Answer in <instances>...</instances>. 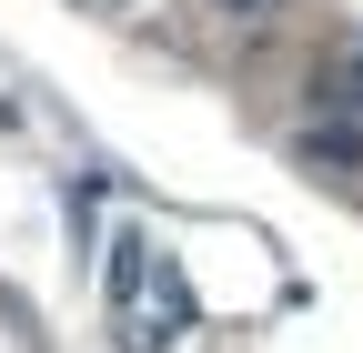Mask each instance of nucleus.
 I'll return each instance as SVG.
<instances>
[{
    "label": "nucleus",
    "mask_w": 363,
    "mask_h": 353,
    "mask_svg": "<svg viewBox=\"0 0 363 353\" xmlns=\"http://www.w3.org/2000/svg\"><path fill=\"white\" fill-rule=\"evenodd\" d=\"M323 91H333V101H343V111H363V61H343V71H333V81H323Z\"/></svg>",
    "instance_id": "1"
}]
</instances>
